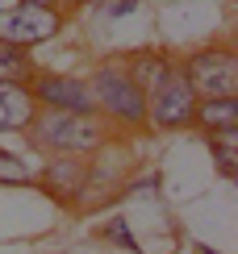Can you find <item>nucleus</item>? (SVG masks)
<instances>
[{"mask_svg": "<svg viewBox=\"0 0 238 254\" xmlns=\"http://www.w3.org/2000/svg\"><path fill=\"white\" fill-rule=\"evenodd\" d=\"M29 146L46 154H92L105 146V117L96 113H59V109H38L29 121Z\"/></svg>", "mask_w": 238, "mask_h": 254, "instance_id": "obj_1", "label": "nucleus"}, {"mask_svg": "<svg viewBox=\"0 0 238 254\" xmlns=\"http://www.w3.org/2000/svg\"><path fill=\"white\" fill-rule=\"evenodd\" d=\"M88 92L96 104V117L117 121L125 129H142L146 125V92L125 71V63H101L88 75Z\"/></svg>", "mask_w": 238, "mask_h": 254, "instance_id": "obj_2", "label": "nucleus"}, {"mask_svg": "<svg viewBox=\"0 0 238 254\" xmlns=\"http://www.w3.org/2000/svg\"><path fill=\"white\" fill-rule=\"evenodd\" d=\"M192 109H197V92L180 63H163L159 79L146 88V125L150 129H188Z\"/></svg>", "mask_w": 238, "mask_h": 254, "instance_id": "obj_3", "label": "nucleus"}, {"mask_svg": "<svg viewBox=\"0 0 238 254\" xmlns=\"http://www.w3.org/2000/svg\"><path fill=\"white\" fill-rule=\"evenodd\" d=\"M184 75H188L197 100H213V96H234L238 92V59L230 46H205L192 50L188 59L180 63Z\"/></svg>", "mask_w": 238, "mask_h": 254, "instance_id": "obj_4", "label": "nucleus"}, {"mask_svg": "<svg viewBox=\"0 0 238 254\" xmlns=\"http://www.w3.org/2000/svg\"><path fill=\"white\" fill-rule=\"evenodd\" d=\"M63 29V13L59 8H42V4H13L0 13V42H8V46H42V42H50Z\"/></svg>", "mask_w": 238, "mask_h": 254, "instance_id": "obj_5", "label": "nucleus"}, {"mask_svg": "<svg viewBox=\"0 0 238 254\" xmlns=\"http://www.w3.org/2000/svg\"><path fill=\"white\" fill-rule=\"evenodd\" d=\"M29 96L38 109H59V113H96L88 79L75 75H55V71H34L29 75Z\"/></svg>", "mask_w": 238, "mask_h": 254, "instance_id": "obj_6", "label": "nucleus"}, {"mask_svg": "<svg viewBox=\"0 0 238 254\" xmlns=\"http://www.w3.org/2000/svg\"><path fill=\"white\" fill-rule=\"evenodd\" d=\"M34 184H42L55 200H63V204H71V200L84 196V188H88V163H84V154H55L34 175Z\"/></svg>", "mask_w": 238, "mask_h": 254, "instance_id": "obj_7", "label": "nucleus"}, {"mask_svg": "<svg viewBox=\"0 0 238 254\" xmlns=\"http://www.w3.org/2000/svg\"><path fill=\"white\" fill-rule=\"evenodd\" d=\"M38 113L29 83H0V133H25Z\"/></svg>", "mask_w": 238, "mask_h": 254, "instance_id": "obj_8", "label": "nucleus"}, {"mask_svg": "<svg viewBox=\"0 0 238 254\" xmlns=\"http://www.w3.org/2000/svg\"><path fill=\"white\" fill-rule=\"evenodd\" d=\"M192 125L209 137V133H230L238 129V96H213V100H197L192 109Z\"/></svg>", "mask_w": 238, "mask_h": 254, "instance_id": "obj_9", "label": "nucleus"}, {"mask_svg": "<svg viewBox=\"0 0 238 254\" xmlns=\"http://www.w3.org/2000/svg\"><path fill=\"white\" fill-rule=\"evenodd\" d=\"M34 71L38 67H34V59H29V50L0 42V83H29Z\"/></svg>", "mask_w": 238, "mask_h": 254, "instance_id": "obj_10", "label": "nucleus"}, {"mask_svg": "<svg viewBox=\"0 0 238 254\" xmlns=\"http://www.w3.org/2000/svg\"><path fill=\"white\" fill-rule=\"evenodd\" d=\"M205 146L213 150L222 175H234V171H238V129H230V133H209V137H205Z\"/></svg>", "mask_w": 238, "mask_h": 254, "instance_id": "obj_11", "label": "nucleus"}, {"mask_svg": "<svg viewBox=\"0 0 238 254\" xmlns=\"http://www.w3.org/2000/svg\"><path fill=\"white\" fill-rule=\"evenodd\" d=\"M163 55H134V59H125V71H129V75H134L138 79V88H150V83H155L159 79V71H163Z\"/></svg>", "mask_w": 238, "mask_h": 254, "instance_id": "obj_12", "label": "nucleus"}, {"mask_svg": "<svg viewBox=\"0 0 238 254\" xmlns=\"http://www.w3.org/2000/svg\"><path fill=\"white\" fill-rule=\"evenodd\" d=\"M0 184H34V171H29L25 163H21L17 154H4L0 150Z\"/></svg>", "mask_w": 238, "mask_h": 254, "instance_id": "obj_13", "label": "nucleus"}, {"mask_svg": "<svg viewBox=\"0 0 238 254\" xmlns=\"http://www.w3.org/2000/svg\"><path fill=\"white\" fill-rule=\"evenodd\" d=\"M105 238H109V242H117V246H125V250H138V238L129 234V225H125V221H109V225H105Z\"/></svg>", "mask_w": 238, "mask_h": 254, "instance_id": "obj_14", "label": "nucleus"}, {"mask_svg": "<svg viewBox=\"0 0 238 254\" xmlns=\"http://www.w3.org/2000/svg\"><path fill=\"white\" fill-rule=\"evenodd\" d=\"M129 8H138V0H121V4H113L109 13H113V17H121V13H129Z\"/></svg>", "mask_w": 238, "mask_h": 254, "instance_id": "obj_15", "label": "nucleus"}, {"mask_svg": "<svg viewBox=\"0 0 238 254\" xmlns=\"http://www.w3.org/2000/svg\"><path fill=\"white\" fill-rule=\"evenodd\" d=\"M29 4H42V8H59V0H29Z\"/></svg>", "mask_w": 238, "mask_h": 254, "instance_id": "obj_16", "label": "nucleus"}, {"mask_svg": "<svg viewBox=\"0 0 238 254\" xmlns=\"http://www.w3.org/2000/svg\"><path fill=\"white\" fill-rule=\"evenodd\" d=\"M13 4H25V0H0V13H4V8H13Z\"/></svg>", "mask_w": 238, "mask_h": 254, "instance_id": "obj_17", "label": "nucleus"}]
</instances>
